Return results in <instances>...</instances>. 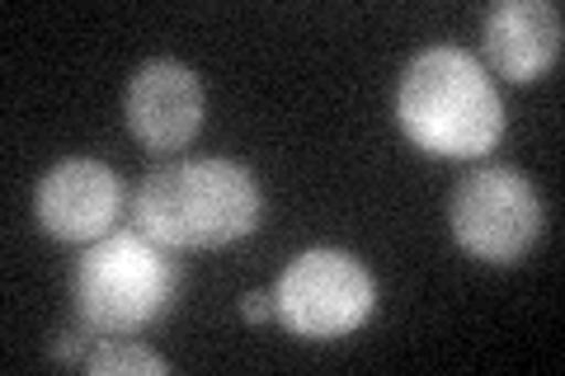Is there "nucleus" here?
<instances>
[{"mask_svg": "<svg viewBox=\"0 0 565 376\" xmlns=\"http://www.w3.org/2000/svg\"><path fill=\"white\" fill-rule=\"evenodd\" d=\"M259 179L236 160H170L141 174L132 222L166 249H217L259 226Z\"/></svg>", "mask_w": 565, "mask_h": 376, "instance_id": "nucleus-1", "label": "nucleus"}, {"mask_svg": "<svg viewBox=\"0 0 565 376\" xmlns=\"http://www.w3.org/2000/svg\"><path fill=\"white\" fill-rule=\"evenodd\" d=\"M396 122L419 151L476 160L500 147L504 104L467 47H424L396 85Z\"/></svg>", "mask_w": 565, "mask_h": 376, "instance_id": "nucleus-2", "label": "nucleus"}, {"mask_svg": "<svg viewBox=\"0 0 565 376\" xmlns=\"http://www.w3.org/2000/svg\"><path fill=\"white\" fill-rule=\"evenodd\" d=\"M76 315L99 339H122L156 325L174 301V249L141 230H114L90 240L71 278Z\"/></svg>", "mask_w": 565, "mask_h": 376, "instance_id": "nucleus-3", "label": "nucleus"}, {"mask_svg": "<svg viewBox=\"0 0 565 376\" xmlns=\"http://www.w3.org/2000/svg\"><path fill=\"white\" fill-rule=\"evenodd\" d=\"M377 307V282L344 249H302L274 282V315L297 339H344Z\"/></svg>", "mask_w": 565, "mask_h": 376, "instance_id": "nucleus-4", "label": "nucleus"}, {"mask_svg": "<svg viewBox=\"0 0 565 376\" xmlns=\"http://www.w3.org/2000/svg\"><path fill=\"white\" fill-rule=\"evenodd\" d=\"M452 240L481 264H519L542 240L546 212L527 174L509 165H481L452 189Z\"/></svg>", "mask_w": 565, "mask_h": 376, "instance_id": "nucleus-5", "label": "nucleus"}, {"mask_svg": "<svg viewBox=\"0 0 565 376\" xmlns=\"http://www.w3.org/2000/svg\"><path fill=\"white\" fill-rule=\"evenodd\" d=\"M203 80L193 76L184 62L174 57H151L132 71L128 89H122V118L128 132L156 155H170L189 147L203 128Z\"/></svg>", "mask_w": 565, "mask_h": 376, "instance_id": "nucleus-6", "label": "nucleus"}, {"mask_svg": "<svg viewBox=\"0 0 565 376\" xmlns=\"http://www.w3.org/2000/svg\"><path fill=\"white\" fill-rule=\"evenodd\" d=\"M33 212L39 226L52 240L66 245H90L99 236H109V226L122 212V179L90 155H71L57 160L33 193Z\"/></svg>", "mask_w": 565, "mask_h": 376, "instance_id": "nucleus-7", "label": "nucleus"}, {"mask_svg": "<svg viewBox=\"0 0 565 376\" xmlns=\"http://www.w3.org/2000/svg\"><path fill=\"white\" fill-rule=\"evenodd\" d=\"M561 10L552 0H500L481 24L486 62L514 85L546 76L561 62Z\"/></svg>", "mask_w": 565, "mask_h": 376, "instance_id": "nucleus-8", "label": "nucleus"}, {"mask_svg": "<svg viewBox=\"0 0 565 376\" xmlns=\"http://www.w3.org/2000/svg\"><path fill=\"white\" fill-rule=\"evenodd\" d=\"M85 372L90 376H118V372H137V376H166L170 363L161 353L141 348V344H128V339H104V344L90 348L85 357Z\"/></svg>", "mask_w": 565, "mask_h": 376, "instance_id": "nucleus-9", "label": "nucleus"}, {"mask_svg": "<svg viewBox=\"0 0 565 376\" xmlns=\"http://www.w3.org/2000/svg\"><path fill=\"white\" fill-rule=\"evenodd\" d=\"M95 330H85V325H76V330H62V334H52L47 339V357H57V363H81L85 367V357H90V348H95Z\"/></svg>", "mask_w": 565, "mask_h": 376, "instance_id": "nucleus-10", "label": "nucleus"}, {"mask_svg": "<svg viewBox=\"0 0 565 376\" xmlns=\"http://www.w3.org/2000/svg\"><path fill=\"white\" fill-rule=\"evenodd\" d=\"M241 315H245V320H255V325H259V320H274V297L250 292V297L241 301Z\"/></svg>", "mask_w": 565, "mask_h": 376, "instance_id": "nucleus-11", "label": "nucleus"}]
</instances>
